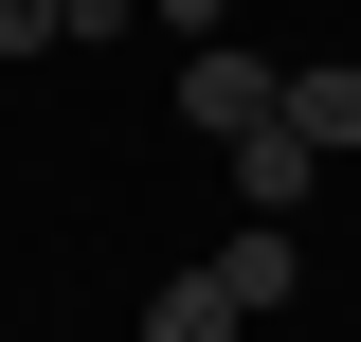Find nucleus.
<instances>
[{
  "mask_svg": "<svg viewBox=\"0 0 361 342\" xmlns=\"http://www.w3.org/2000/svg\"><path fill=\"white\" fill-rule=\"evenodd\" d=\"M217 163H235V216H307V180H325V144L289 127V108H271V127H235Z\"/></svg>",
  "mask_w": 361,
  "mask_h": 342,
  "instance_id": "f03ea898",
  "label": "nucleus"
},
{
  "mask_svg": "<svg viewBox=\"0 0 361 342\" xmlns=\"http://www.w3.org/2000/svg\"><path fill=\"white\" fill-rule=\"evenodd\" d=\"M73 37V0H0V54H54Z\"/></svg>",
  "mask_w": 361,
  "mask_h": 342,
  "instance_id": "423d86ee",
  "label": "nucleus"
},
{
  "mask_svg": "<svg viewBox=\"0 0 361 342\" xmlns=\"http://www.w3.org/2000/svg\"><path fill=\"white\" fill-rule=\"evenodd\" d=\"M235 324H253V306H235L217 270H163V289H145V342H235Z\"/></svg>",
  "mask_w": 361,
  "mask_h": 342,
  "instance_id": "20e7f679",
  "label": "nucleus"
},
{
  "mask_svg": "<svg viewBox=\"0 0 361 342\" xmlns=\"http://www.w3.org/2000/svg\"><path fill=\"white\" fill-rule=\"evenodd\" d=\"M271 90H289V72H253L235 37H199V54H180V127H199V144H235V127H271Z\"/></svg>",
  "mask_w": 361,
  "mask_h": 342,
  "instance_id": "f257e3e1",
  "label": "nucleus"
},
{
  "mask_svg": "<svg viewBox=\"0 0 361 342\" xmlns=\"http://www.w3.org/2000/svg\"><path fill=\"white\" fill-rule=\"evenodd\" d=\"M271 108H289V127H307L325 163H361V72H289V90H271Z\"/></svg>",
  "mask_w": 361,
  "mask_h": 342,
  "instance_id": "39448f33",
  "label": "nucleus"
},
{
  "mask_svg": "<svg viewBox=\"0 0 361 342\" xmlns=\"http://www.w3.org/2000/svg\"><path fill=\"white\" fill-rule=\"evenodd\" d=\"M289 270H307L289 216H235V234H217V289H235V306H289Z\"/></svg>",
  "mask_w": 361,
  "mask_h": 342,
  "instance_id": "7ed1b4c3",
  "label": "nucleus"
},
{
  "mask_svg": "<svg viewBox=\"0 0 361 342\" xmlns=\"http://www.w3.org/2000/svg\"><path fill=\"white\" fill-rule=\"evenodd\" d=\"M145 18H163V37H180V54H199V37H217V18H235V0H145Z\"/></svg>",
  "mask_w": 361,
  "mask_h": 342,
  "instance_id": "0eeeda50",
  "label": "nucleus"
}]
</instances>
